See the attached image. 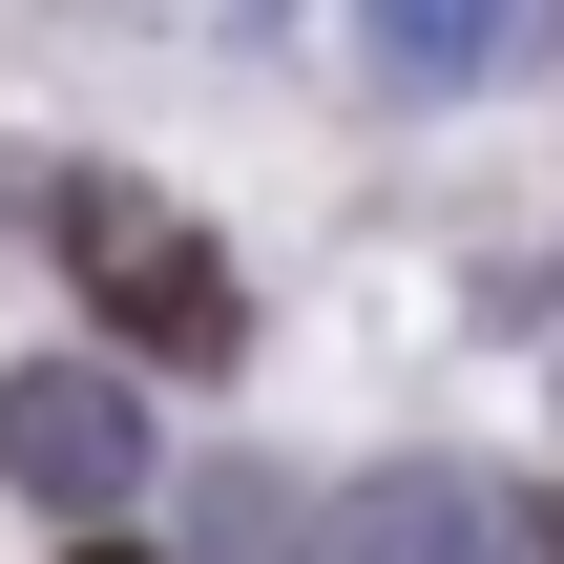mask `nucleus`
I'll list each match as a JSON object with an SVG mask.
<instances>
[{
	"label": "nucleus",
	"mask_w": 564,
	"mask_h": 564,
	"mask_svg": "<svg viewBox=\"0 0 564 564\" xmlns=\"http://www.w3.org/2000/svg\"><path fill=\"white\" fill-rule=\"evenodd\" d=\"M523 63V21H377V84H481Z\"/></svg>",
	"instance_id": "obj_5"
},
{
	"label": "nucleus",
	"mask_w": 564,
	"mask_h": 564,
	"mask_svg": "<svg viewBox=\"0 0 564 564\" xmlns=\"http://www.w3.org/2000/svg\"><path fill=\"white\" fill-rule=\"evenodd\" d=\"M63 251L105 272V314H126V356H167V377H230V356H251V293H230V251H188V230H147L126 188H63Z\"/></svg>",
	"instance_id": "obj_1"
},
{
	"label": "nucleus",
	"mask_w": 564,
	"mask_h": 564,
	"mask_svg": "<svg viewBox=\"0 0 564 564\" xmlns=\"http://www.w3.org/2000/svg\"><path fill=\"white\" fill-rule=\"evenodd\" d=\"M0 481H42L63 523L126 544V502H147V377H105V356H21V377H0Z\"/></svg>",
	"instance_id": "obj_2"
},
{
	"label": "nucleus",
	"mask_w": 564,
	"mask_h": 564,
	"mask_svg": "<svg viewBox=\"0 0 564 564\" xmlns=\"http://www.w3.org/2000/svg\"><path fill=\"white\" fill-rule=\"evenodd\" d=\"M188 544L209 564H335V523L272 481V460H209V502H188Z\"/></svg>",
	"instance_id": "obj_4"
},
{
	"label": "nucleus",
	"mask_w": 564,
	"mask_h": 564,
	"mask_svg": "<svg viewBox=\"0 0 564 564\" xmlns=\"http://www.w3.org/2000/svg\"><path fill=\"white\" fill-rule=\"evenodd\" d=\"M84 564H167V544H84Z\"/></svg>",
	"instance_id": "obj_6"
},
{
	"label": "nucleus",
	"mask_w": 564,
	"mask_h": 564,
	"mask_svg": "<svg viewBox=\"0 0 564 564\" xmlns=\"http://www.w3.org/2000/svg\"><path fill=\"white\" fill-rule=\"evenodd\" d=\"M335 564H502V502H481V481H440V460H398V481H356V502H335Z\"/></svg>",
	"instance_id": "obj_3"
}]
</instances>
